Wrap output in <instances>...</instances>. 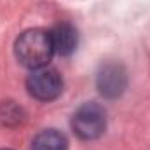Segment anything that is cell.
Here are the masks:
<instances>
[{
  "label": "cell",
  "mask_w": 150,
  "mask_h": 150,
  "mask_svg": "<svg viewBox=\"0 0 150 150\" xmlns=\"http://www.w3.org/2000/svg\"><path fill=\"white\" fill-rule=\"evenodd\" d=\"M32 150H67V138L56 129H45L35 136Z\"/></svg>",
  "instance_id": "obj_6"
},
{
  "label": "cell",
  "mask_w": 150,
  "mask_h": 150,
  "mask_svg": "<svg viewBox=\"0 0 150 150\" xmlns=\"http://www.w3.org/2000/svg\"><path fill=\"white\" fill-rule=\"evenodd\" d=\"M28 93L40 101L56 100L63 91V79L54 68L42 67L35 68L26 80Z\"/></svg>",
  "instance_id": "obj_3"
},
{
  "label": "cell",
  "mask_w": 150,
  "mask_h": 150,
  "mask_svg": "<svg viewBox=\"0 0 150 150\" xmlns=\"http://www.w3.org/2000/svg\"><path fill=\"white\" fill-rule=\"evenodd\" d=\"M107 113L96 103H86L75 110L72 117V129L82 140H94L105 133Z\"/></svg>",
  "instance_id": "obj_2"
},
{
  "label": "cell",
  "mask_w": 150,
  "mask_h": 150,
  "mask_svg": "<svg viewBox=\"0 0 150 150\" xmlns=\"http://www.w3.org/2000/svg\"><path fill=\"white\" fill-rule=\"evenodd\" d=\"M98 89L103 96L107 98H117L124 93L126 86H127V74L124 70V67L108 63L105 67H101L98 79H96Z\"/></svg>",
  "instance_id": "obj_4"
},
{
  "label": "cell",
  "mask_w": 150,
  "mask_h": 150,
  "mask_svg": "<svg viewBox=\"0 0 150 150\" xmlns=\"http://www.w3.org/2000/svg\"><path fill=\"white\" fill-rule=\"evenodd\" d=\"M54 54L51 33L40 28L26 30L16 40V58L21 65L35 70L45 67Z\"/></svg>",
  "instance_id": "obj_1"
},
{
  "label": "cell",
  "mask_w": 150,
  "mask_h": 150,
  "mask_svg": "<svg viewBox=\"0 0 150 150\" xmlns=\"http://www.w3.org/2000/svg\"><path fill=\"white\" fill-rule=\"evenodd\" d=\"M23 119V112L14 103H2L0 105V124L2 126H16Z\"/></svg>",
  "instance_id": "obj_7"
},
{
  "label": "cell",
  "mask_w": 150,
  "mask_h": 150,
  "mask_svg": "<svg viewBox=\"0 0 150 150\" xmlns=\"http://www.w3.org/2000/svg\"><path fill=\"white\" fill-rule=\"evenodd\" d=\"M51 40H52V49L59 56H70L77 47L79 35L77 30L70 23H59L56 25L51 32Z\"/></svg>",
  "instance_id": "obj_5"
}]
</instances>
